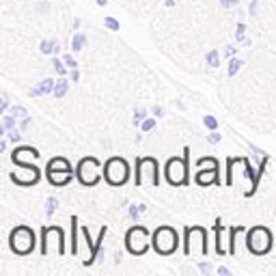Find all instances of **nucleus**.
<instances>
[{"label":"nucleus","mask_w":276,"mask_h":276,"mask_svg":"<svg viewBox=\"0 0 276 276\" xmlns=\"http://www.w3.org/2000/svg\"><path fill=\"white\" fill-rule=\"evenodd\" d=\"M48 9H50V4H48V2H41V4L37 7L39 13H48Z\"/></svg>","instance_id":"obj_48"},{"label":"nucleus","mask_w":276,"mask_h":276,"mask_svg":"<svg viewBox=\"0 0 276 276\" xmlns=\"http://www.w3.org/2000/svg\"><path fill=\"white\" fill-rule=\"evenodd\" d=\"M196 168H218V160L216 157H201L196 162Z\"/></svg>","instance_id":"obj_26"},{"label":"nucleus","mask_w":276,"mask_h":276,"mask_svg":"<svg viewBox=\"0 0 276 276\" xmlns=\"http://www.w3.org/2000/svg\"><path fill=\"white\" fill-rule=\"evenodd\" d=\"M39 50H41V54H59V41H52V39H43L41 46H39Z\"/></svg>","instance_id":"obj_22"},{"label":"nucleus","mask_w":276,"mask_h":276,"mask_svg":"<svg viewBox=\"0 0 276 276\" xmlns=\"http://www.w3.org/2000/svg\"><path fill=\"white\" fill-rule=\"evenodd\" d=\"M220 4L224 9H231V7H238V0H220Z\"/></svg>","instance_id":"obj_43"},{"label":"nucleus","mask_w":276,"mask_h":276,"mask_svg":"<svg viewBox=\"0 0 276 276\" xmlns=\"http://www.w3.org/2000/svg\"><path fill=\"white\" fill-rule=\"evenodd\" d=\"M151 112H153V117H155V119L164 117V108H162V106H153V108H151Z\"/></svg>","instance_id":"obj_41"},{"label":"nucleus","mask_w":276,"mask_h":276,"mask_svg":"<svg viewBox=\"0 0 276 276\" xmlns=\"http://www.w3.org/2000/svg\"><path fill=\"white\" fill-rule=\"evenodd\" d=\"M227 231H229V242H227L229 244V255H235V250H238V238L246 233V227L242 224V227H231Z\"/></svg>","instance_id":"obj_18"},{"label":"nucleus","mask_w":276,"mask_h":276,"mask_svg":"<svg viewBox=\"0 0 276 276\" xmlns=\"http://www.w3.org/2000/svg\"><path fill=\"white\" fill-rule=\"evenodd\" d=\"M235 52H238V50H235L233 46H227V48H224V56H227V59H233Z\"/></svg>","instance_id":"obj_44"},{"label":"nucleus","mask_w":276,"mask_h":276,"mask_svg":"<svg viewBox=\"0 0 276 276\" xmlns=\"http://www.w3.org/2000/svg\"><path fill=\"white\" fill-rule=\"evenodd\" d=\"M164 4H166V7H173V4H175V0H164Z\"/></svg>","instance_id":"obj_52"},{"label":"nucleus","mask_w":276,"mask_h":276,"mask_svg":"<svg viewBox=\"0 0 276 276\" xmlns=\"http://www.w3.org/2000/svg\"><path fill=\"white\" fill-rule=\"evenodd\" d=\"M203 123H205L207 129H218V119H216V117H212V115L203 117Z\"/></svg>","instance_id":"obj_34"},{"label":"nucleus","mask_w":276,"mask_h":276,"mask_svg":"<svg viewBox=\"0 0 276 276\" xmlns=\"http://www.w3.org/2000/svg\"><path fill=\"white\" fill-rule=\"evenodd\" d=\"M80 231H82V235H84V240H87V244H89V248H91V255H89V259H84V266H93L95 263V259H97V255H99V248H97V240H91V233H89V229L84 227H80Z\"/></svg>","instance_id":"obj_16"},{"label":"nucleus","mask_w":276,"mask_h":276,"mask_svg":"<svg viewBox=\"0 0 276 276\" xmlns=\"http://www.w3.org/2000/svg\"><path fill=\"white\" fill-rule=\"evenodd\" d=\"M104 26L108 28V31H112V32H119L121 31V24L115 18H104Z\"/></svg>","instance_id":"obj_30"},{"label":"nucleus","mask_w":276,"mask_h":276,"mask_svg":"<svg viewBox=\"0 0 276 276\" xmlns=\"http://www.w3.org/2000/svg\"><path fill=\"white\" fill-rule=\"evenodd\" d=\"M54 87H56V82L52 80V78H48V80H41L35 89H31V97H41V95L54 93Z\"/></svg>","instance_id":"obj_17"},{"label":"nucleus","mask_w":276,"mask_h":276,"mask_svg":"<svg viewBox=\"0 0 276 276\" xmlns=\"http://www.w3.org/2000/svg\"><path fill=\"white\" fill-rule=\"evenodd\" d=\"M11 115H13L15 119H24V117H28L24 106H13V108H11Z\"/></svg>","instance_id":"obj_35"},{"label":"nucleus","mask_w":276,"mask_h":276,"mask_svg":"<svg viewBox=\"0 0 276 276\" xmlns=\"http://www.w3.org/2000/svg\"><path fill=\"white\" fill-rule=\"evenodd\" d=\"M76 173L74 171H46V177H48V182L56 185V188H63V185L67 184H71V179H74Z\"/></svg>","instance_id":"obj_14"},{"label":"nucleus","mask_w":276,"mask_h":276,"mask_svg":"<svg viewBox=\"0 0 276 276\" xmlns=\"http://www.w3.org/2000/svg\"><path fill=\"white\" fill-rule=\"evenodd\" d=\"M95 2H97L99 7H106V4H108V0H95Z\"/></svg>","instance_id":"obj_51"},{"label":"nucleus","mask_w":276,"mask_h":276,"mask_svg":"<svg viewBox=\"0 0 276 276\" xmlns=\"http://www.w3.org/2000/svg\"><path fill=\"white\" fill-rule=\"evenodd\" d=\"M59 210V199L56 196H50V199L46 201V214H48V218H52V214Z\"/></svg>","instance_id":"obj_29"},{"label":"nucleus","mask_w":276,"mask_h":276,"mask_svg":"<svg viewBox=\"0 0 276 276\" xmlns=\"http://www.w3.org/2000/svg\"><path fill=\"white\" fill-rule=\"evenodd\" d=\"M240 69H242V59H238V56H233V59L229 61V69H227V74H229V76H235Z\"/></svg>","instance_id":"obj_27"},{"label":"nucleus","mask_w":276,"mask_h":276,"mask_svg":"<svg viewBox=\"0 0 276 276\" xmlns=\"http://www.w3.org/2000/svg\"><path fill=\"white\" fill-rule=\"evenodd\" d=\"M207 140H210L212 145H218V143H220V134H218L216 129H212V134H210V136H207Z\"/></svg>","instance_id":"obj_40"},{"label":"nucleus","mask_w":276,"mask_h":276,"mask_svg":"<svg viewBox=\"0 0 276 276\" xmlns=\"http://www.w3.org/2000/svg\"><path fill=\"white\" fill-rule=\"evenodd\" d=\"M224 231L227 229L222 227V220L216 218V222H214V235H216V255L218 257L229 255V244H224Z\"/></svg>","instance_id":"obj_15"},{"label":"nucleus","mask_w":276,"mask_h":276,"mask_svg":"<svg viewBox=\"0 0 276 276\" xmlns=\"http://www.w3.org/2000/svg\"><path fill=\"white\" fill-rule=\"evenodd\" d=\"M153 127H155V119H145L140 123V129H143V132H151Z\"/></svg>","instance_id":"obj_37"},{"label":"nucleus","mask_w":276,"mask_h":276,"mask_svg":"<svg viewBox=\"0 0 276 276\" xmlns=\"http://www.w3.org/2000/svg\"><path fill=\"white\" fill-rule=\"evenodd\" d=\"M145 210H147L145 205H132V207H129V218H132V220L136 222V220H138V216H140V212H145Z\"/></svg>","instance_id":"obj_33"},{"label":"nucleus","mask_w":276,"mask_h":276,"mask_svg":"<svg viewBox=\"0 0 276 276\" xmlns=\"http://www.w3.org/2000/svg\"><path fill=\"white\" fill-rule=\"evenodd\" d=\"M54 242L59 244V255L63 257L67 248H65V231L61 227H43L41 229V246H39V252H41V257H46L50 252V242Z\"/></svg>","instance_id":"obj_10"},{"label":"nucleus","mask_w":276,"mask_h":276,"mask_svg":"<svg viewBox=\"0 0 276 276\" xmlns=\"http://www.w3.org/2000/svg\"><path fill=\"white\" fill-rule=\"evenodd\" d=\"M37 246V238H35V231L26 224H18L15 229H11L9 233V248L13 255L18 257H26L35 250Z\"/></svg>","instance_id":"obj_2"},{"label":"nucleus","mask_w":276,"mask_h":276,"mask_svg":"<svg viewBox=\"0 0 276 276\" xmlns=\"http://www.w3.org/2000/svg\"><path fill=\"white\" fill-rule=\"evenodd\" d=\"M104 179L110 185H115V188L125 185L129 179V164L123 157H117V155L108 157V160L104 162Z\"/></svg>","instance_id":"obj_8"},{"label":"nucleus","mask_w":276,"mask_h":276,"mask_svg":"<svg viewBox=\"0 0 276 276\" xmlns=\"http://www.w3.org/2000/svg\"><path fill=\"white\" fill-rule=\"evenodd\" d=\"M7 143H9V138L0 140V151H7Z\"/></svg>","instance_id":"obj_50"},{"label":"nucleus","mask_w":276,"mask_h":276,"mask_svg":"<svg viewBox=\"0 0 276 276\" xmlns=\"http://www.w3.org/2000/svg\"><path fill=\"white\" fill-rule=\"evenodd\" d=\"M272 233L268 227H252L250 231H246V248L250 250V255L263 257L272 250Z\"/></svg>","instance_id":"obj_6"},{"label":"nucleus","mask_w":276,"mask_h":276,"mask_svg":"<svg viewBox=\"0 0 276 276\" xmlns=\"http://www.w3.org/2000/svg\"><path fill=\"white\" fill-rule=\"evenodd\" d=\"M199 270H201L203 274H210L212 272V266H210V263H199Z\"/></svg>","instance_id":"obj_47"},{"label":"nucleus","mask_w":276,"mask_h":276,"mask_svg":"<svg viewBox=\"0 0 276 276\" xmlns=\"http://www.w3.org/2000/svg\"><path fill=\"white\" fill-rule=\"evenodd\" d=\"M216 272L220 274V276H231V270H229V268H224V266H222V268H218Z\"/></svg>","instance_id":"obj_49"},{"label":"nucleus","mask_w":276,"mask_h":276,"mask_svg":"<svg viewBox=\"0 0 276 276\" xmlns=\"http://www.w3.org/2000/svg\"><path fill=\"white\" fill-rule=\"evenodd\" d=\"M235 41L244 43V46H250V41L246 39V24H244V22H240V24L235 26Z\"/></svg>","instance_id":"obj_23"},{"label":"nucleus","mask_w":276,"mask_h":276,"mask_svg":"<svg viewBox=\"0 0 276 276\" xmlns=\"http://www.w3.org/2000/svg\"><path fill=\"white\" fill-rule=\"evenodd\" d=\"M210 252L207 246V231L203 227L184 229V255L185 257H205Z\"/></svg>","instance_id":"obj_3"},{"label":"nucleus","mask_w":276,"mask_h":276,"mask_svg":"<svg viewBox=\"0 0 276 276\" xmlns=\"http://www.w3.org/2000/svg\"><path fill=\"white\" fill-rule=\"evenodd\" d=\"M67 89H69V80H67L65 76H61L59 80H56V87H54V97L56 99H61V97H65V93H67Z\"/></svg>","instance_id":"obj_21"},{"label":"nucleus","mask_w":276,"mask_h":276,"mask_svg":"<svg viewBox=\"0 0 276 276\" xmlns=\"http://www.w3.org/2000/svg\"><path fill=\"white\" fill-rule=\"evenodd\" d=\"M52 69L56 71L59 76H65L67 74V65L63 59H52Z\"/></svg>","instance_id":"obj_28"},{"label":"nucleus","mask_w":276,"mask_h":276,"mask_svg":"<svg viewBox=\"0 0 276 276\" xmlns=\"http://www.w3.org/2000/svg\"><path fill=\"white\" fill-rule=\"evenodd\" d=\"M31 121H32L31 117H24V119L20 121V129H28V125H31Z\"/></svg>","instance_id":"obj_46"},{"label":"nucleus","mask_w":276,"mask_h":276,"mask_svg":"<svg viewBox=\"0 0 276 276\" xmlns=\"http://www.w3.org/2000/svg\"><path fill=\"white\" fill-rule=\"evenodd\" d=\"M71 242H69V252L71 255H78V229H80V224H78V216H71Z\"/></svg>","instance_id":"obj_20"},{"label":"nucleus","mask_w":276,"mask_h":276,"mask_svg":"<svg viewBox=\"0 0 276 276\" xmlns=\"http://www.w3.org/2000/svg\"><path fill=\"white\" fill-rule=\"evenodd\" d=\"M9 110V95L2 93V97H0V112H7Z\"/></svg>","instance_id":"obj_39"},{"label":"nucleus","mask_w":276,"mask_h":276,"mask_svg":"<svg viewBox=\"0 0 276 276\" xmlns=\"http://www.w3.org/2000/svg\"><path fill=\"white\" fill-rule=\"evenodd\" d=\"M39 157V151L35 147H15L11 151V162H13L15 166L18 164H32Z\"/></svg>","instance_id":"obj_13"},{"label":"nucleus","mask_w":276,"mask_h":276,"mask_svg":"<svg viewBox=\"0 0 276 276\" xmlns=\"http://www.w3.org/2000/svg\"><path fill=\"white\" fill-rule=\"evenodd\" d=\"M149 231L145 227H138V224H134L132 229L125 233V248L129 255L134 257H140L145 255V252L149 250Z\"/></svg>","instance_id":"obj_9"},{"label":"nucleus","mask_w":276,"mask_h":276,"mask_svg":"<svg viewBox=\"0 0 276 276\" xmlns=\"http://www.w3.org/2000/svg\"><path fill=\"white\" fill-rule=\"evenodd\" d=\"M22 129H11V132H7V138L11 140V143H20L22 140Z\"/></svg>","instance_id":"obj_36"},{"label":"nucleus","mask_w":276,"mask_h":276,"mask_svg":"<svg viewBox=\"0 0 276 276\" xmlns=\"http://www.w3.org/2000/svg\"><path fill=\"white\" fill-rule=\"evenodd\" d=\"M134 184L136 185H160V164L155 157L145 155L136 160V173H134Z\"/></svg>","instance_id":"obj_5"},{"label":"nucleus","mask_w":276,"mask_h":276,"mask_svg":"<svg viewBox=\"0 0 276 276\" xmlns=\"http://www.w3.org/2000/svg\"><path fill=\"white\" fill-rule=\"evenodd\" d=\"M63 61H65V65L69 67V69H74V67H78V63H76V59H74V56H71L69 52H67V54H63Z\"/></svg>","instance_id":"obj_38"},{"label":"nucleus","mask_w":276,"mask_h":276,"mask_svg":"<svg viewBox=\"0 0 276 276\" xmlns=\"http://www.w3.org/2000/svg\"><path fill=\"white\" fill-rule=\"evenodd\" d=\"M196 185H220V168H196Z\"/></svg>","instance_id":"obj_12"},{"label":"nucleus","mask_w":276,"mask_h":276,"mask_svg":"<svg viewBox=\"0 0 276 276\" xmlns=\"http://www.w3.org/2000/svg\"><path fill=\"white\" fill-rule=\"evenodd\" d=\"M74 171V168H71V164H69V160H67V157H52V160L48 162L46 164V171Z\"/></svg>","instance_id":"obj_19"},{"label":"nucleus","mask_w":276,"mask_h":276,"mask_svg":"<svg viewBox=\"0 0 276 276\" xmlns=\"http://www.w3.org/2000/svg\"><path fill=\"white\" fill-rule=\"evenodd\" d=\"M69 78H71V82H78V80H80V71H78V67L69 69Z\"/></svg>","instance_id":"obj_42"},{"label":"nucleus","mask_w":276,"mask_h":276,"mask_svg":"<svg viewBox=\"0 0 276 276\" xmlns=\"http://www.w3.org/2000/svg\"><path fill=\"white\" fill-rule=\"evenodd\" d=\"M188 168H190V147L184 149V157L179 155H173L171 160L166 162L164 166V177L168 185L173 188H182V185H188L190 179H188Z\"/></svg>","instance_id":"obj_1"},{"label":"nucleus","mask_w":276,"mask_h":276,"mask_svg":"<svg viewBox=\"0 0 276 276\" xmlns=\"http://www.w3.org/2000/svg\"><path fill=\"white\" fill-rule=\"evenodd\" d=\"M2 127L7 129V132L15 129V117H13V115H4V117H2Z\"/></svg>","instance_id":"obj_32"},{"label":"nucleus","mask_w":276,"mask_h":276,"mask_svg":"<svg viewBox=\"0 0 276 276\" xmlns=\"http://www.w3.org/2000/svg\"><path fill=\"white\" fill-rule=\"evenodd\" d=\"M205 61H207V65L216 69V67H220V52H218V50H210V52L205 54Z\"/></svg>","instance_id":"obj_24"},{"label":"nucleus","mask_w":276,"mask_h":276,"mask_svg":"<svg viewBox=\"0 0 276 276\" xmlns=\"http://www.w3.org/2000/svg\"><path fill=\"white\" fill-rule=\"evenodd\" d=\"M84 43H87V35H82V32H76L74 39H71V50L74 52H80L84 48Z\"/></svg>","instance_id":"obj_25"},{"label":"nucleus","mask_w":276,"mask_h":276,"mask_svg":"<svg viewBox=\"0 0 276 276\" xmlns=\"http://www.w3.org/2000/svg\"><path fill=\"white\" fill-rule=\"evenodd\" d=\"M20 171L11 173V182L18 184V185H24V188H31V185H37L39 179H41V171L35 166V164H18Z\"/></svg>","instance_id":"obj_11"},{"label":"nucleus","mask_w":276,"mask_h":276,"mask_svg":"<svg viewBox=\"0 0 276 276\" xmlns=\"http://www.w3.org/2000/svg\"><path fill=\"white\" fill-rule=\"evenodd\" d=\"M145 119H147V110H145V108H136V110H134V125L138 127Z\"/></svg>","instance_id":"obj_31"},{"label":"nucleus","mask_w":276,"mask_h":276,"mask_svg":"<svg viewBox=\"0 0 276 276\" xmlns=\"http://www.w3.org/2000/svg\"><path fill=\"white\" fill-rule=\"evenodd\" d=\"M101 162L97 160V157L89 155V157H82L80 162H78L76 166V177L78 182H80L82 185H87V188H93V185L99 184L101 179Z\"/></svg>","instance_id":"obj_7"},{"label":"nucleus","mask_w":276,"mask_h":276,"mask_svg":"<svg viewBox=\"0 0 276 276\" xmlns=\"http://www.w3.org/2000/svg\"><path fill=\"white\" fill-rule=\"evenodd\" d=\"M151 246H153V250L157 252V255H162V257L173 255V252L177 250V246H179L177 231L173 227H168V224L157 227L153 231V235H151Z\"/></svg>","instance_id":"obj_4"},{"label":"nucleus","mask_w":276,"mask_h":276,"mask_svg":"<svg viewBox=\"0 0 276 276\" xmlns=\"http://www.w3.org/2000/svg\"><path fill=\"white\" fill-rule=\"evenodd\" d=\"M257 7H259V0H252V2H250V7H248V11H250V15H252V18L257 15Z\"/></svg>","instance_id":"obj_45"}]
</instances>
